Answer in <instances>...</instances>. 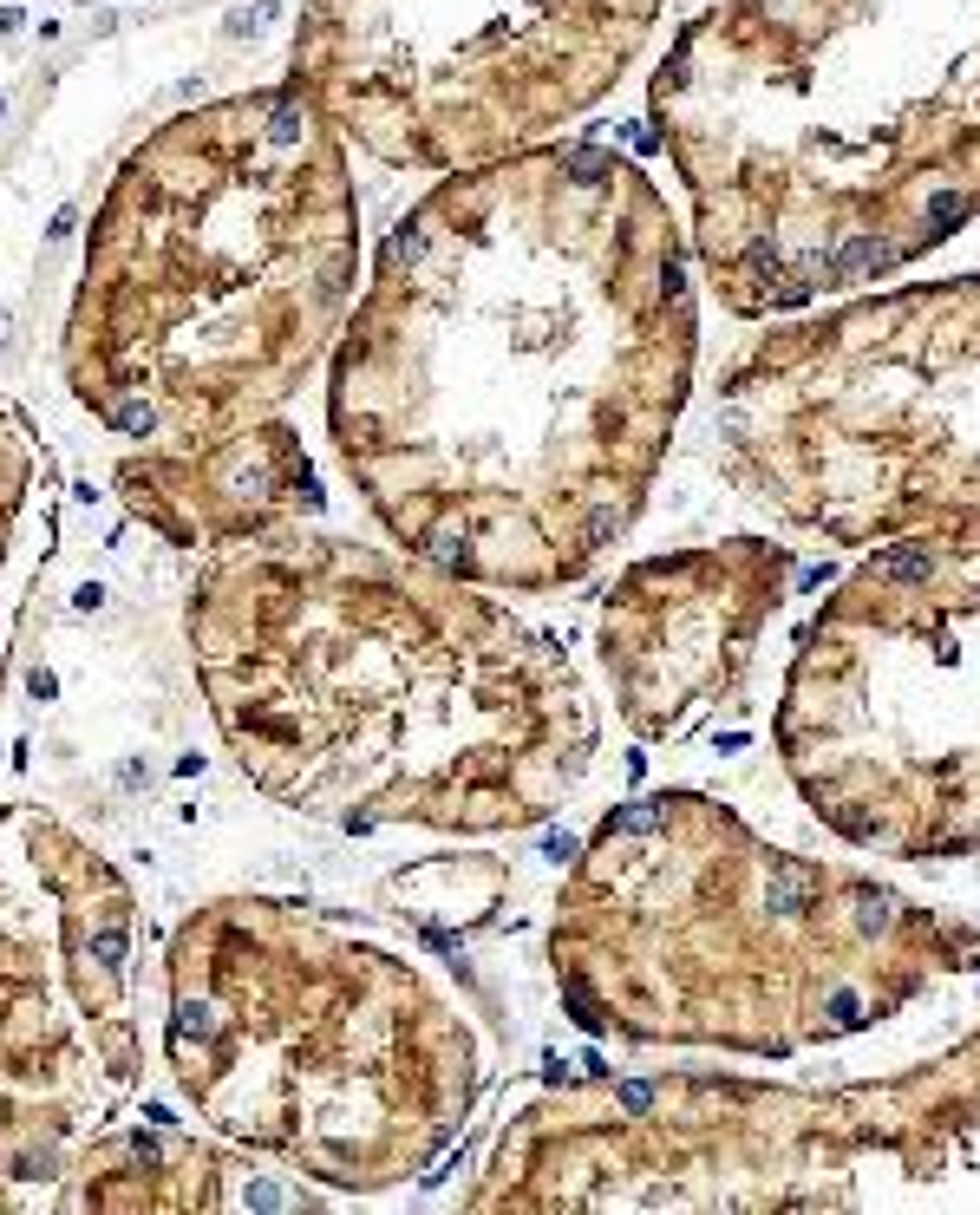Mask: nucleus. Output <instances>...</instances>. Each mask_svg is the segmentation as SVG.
<instances>
[{
    "label": "nucleus",
    "mask_w": 980,
    "mask_h": 1215,
    "mask_svg": "<svg viewBox=\"0 0 980 1215\" xmlns=\"http://www.w3.org/2000/svg\"><path fill=\"white\" fill-rule=\"evenodd\" d=\"M687 634H700L706 647L745 641V628L732 634V628H725V615H719V621H700V628L687 621ZM661 641H667V628H654V621H614V615H608V661H614V654H634V647H661ZM680 706H687V647H680V654L667 661V674L654 679V686L641 693V706H628V712H634V719H641L647 732H667Z\"/></svg>",
    "instance_id": "obj_10"
},
{
    "label": "nucleus",
    "mask_w": 980,
    "mask_h": 1215,
    "mask_svg": "<svg viewBox=\"0 0 980 1215\" xmlns=\"http://www.w3.org/2000/svg\"><path fill=\"white\" fill-rule=\"evenodd\" d=\"M758 849L706 798H654L621 810L588 843L556 922V974L582 1026L621 1020L745 1052H798L837 1039L922 987L902 947L909 902L778 856L752 922L745 882Z\"/></svg>",
    "instance_id": "obj_5"
},
{
    "label": "nucleus",
    "mask_w": 980,
    "mask_h": 1215,
    "mask_svg": "<svg viewBox=\"0 0 980 1215\" xmlns=\"http://www.w3.org/2000/svg\"><path fill=\"white\" fill-rule=\"evenodd\" d=\"M7 1203H26V1196H20V1190H13V1183L0 1176V1209H7Z\"/></svg>",
    "instance_id": "obj_11"
},
{
    "label": "nucleus",
    "mask_w": 980,
    "mask_h": 1215,
    "mask_svg": "<svg viewBox=\"0 0 980 1215\" xmlns=\"http://www.w3.org/2000/svg\"><path fill=\"white\" fill-rule=\"evenodd\" d=\"M183 641L236 771L327 830H523L595 739L562 654L497 588L301 523L210 549Z\"/></svg>",
    "instance_id": "obj_2"
},
{
    "label": "nucleus",
    "mask_w": 980,
    "mask_h": 1215,
    "mask_svg": "<svg viewBox=\"0 0 980 1215\" xmlns=\"http://www.w3.org/2000/svg\"><path fill=\"white\" fill-rule=\"evenodd\" d=\"M118 497L144 530L210 555L301 523L314 510V464L275 418L203 451H132L118 464Z\"/></svg>",
    "instance_id": "obj_7"
},
{
    "label": "nucleus",
    "mask_w": 980,
    "mask_h": 1215,
    "mask_svg": "<svg viewBox=\"0 0 980 1215\" xmlns=\"http://www.w3.org/2000/svg\"><path fill=\"white\" fill-rule=\"evenodd\" d=\"M59 542V471L33 418L0 393V686L13 667V641L26 601Z\"/></svg>",
    "instance_id": "obj_9"
},
{
    "label": "nucleus",
    "mask_w": 980,
    "mask_h": 1215,
    "mask_svg": "<svg viewBox=\"0 0 980 1215\" xmlns=\"http://www.w3.org/2000/svg\"><path fill=\"white\" fill-rule=\"evenodd\" d=\"M229 1163L177 1130H99L59 1176V1209H223L242 1203L216 1176Z\"/></svg>",
    "instance_id": "obj_8"
},
{
    "label": "nucleus",
    "mask_w": 980,
    "mask_h": 1215,
    "mask_svg": "<svg viewBox=\"0 0 980 1215\" xmlns=\"http://www.w3.org/2000/svg\"><path fill=\"white\" fill-rule=\"evenodd\" d=\"M693 380L680 229L595 144L438 183L327 360V438L431 569L543 595L641 510Z\"/></svg>",
    "instance_id": "obj_1"
},
{
    "label": "nucleus",
    "mask_w": 980,
    "mask_h": 1215,
    "mask_svg": "<svg viewBox=\"0 0 980 1215\" xmlns=\"http://www.w3.org/2000/svg\"><path fill=\"white\" fill-rule=\"evenodd\" d=\"M360 301V203L301 86L144 137L105 183L59 334L66 393L132 451L275 425Z\"/></svg>",
    "instance_id": "obj_3"
},
{
    "label": "nucleus",
    "mask_w": 980,
    "mask_h": 1215,
    "mask_svg": "<svg viewBox=\"0 0 980 1215\" xmlns=\"http://www.w3.org/2000/svg\"><path fill=\"white\" fill-rule=\"evenodd\" d=\"M163 1066L216 1144L366 1196L444 1157L484 1046L393 935L314 902L223 896L163 947Z\"/></svg>",
    "instance_id": "obj_4"
},
{
    "label": "nucleus",
    "mask_w": 980,
    "mask_h": 1215,
    "mask_svg": "<svg viewBox=\"0 0 980 1215\" xmlns=\"http://www.w3.org/2000/svg\"><path fill=\"white\" fill-rule=\"evenodd\" d=\"M144 909L46 804H0V1176L39 1196L144 1091Z\"/></svg>",
    "instance_id": "obj_6"
}]
</instances>
